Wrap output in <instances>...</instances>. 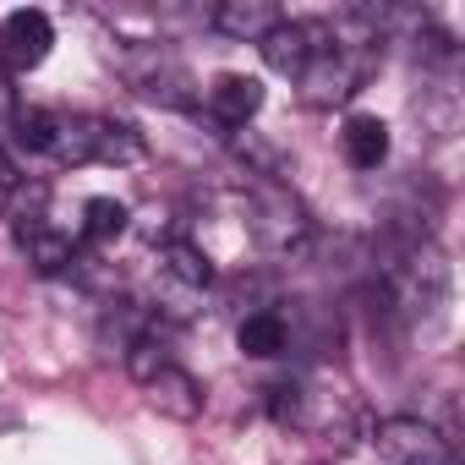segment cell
I'll use <instances>...</instances> for the list:
<instances>
[{
  "mask_svg": "<svg viewBox=\"0 0 465 465\" xmlns=\"http://www.w3.org/2000/svg\"><path fill=\"white\" fill-rule=\"evenodd\" d=\"M383 285H389V296L405 318H438L443 302H449V263H443L438 247H416L405 263H394L383 274Z\"/></svg>",
  "mask_w": 465,
  "mask_h": 465,
  "instance_id": "obj_3",
  "label": "cell"
},
{
  "mask_svg": "<svg viewBox=\"0 0 465 465\" xmlns=\"http://www.w3.org/2000/svg\"><path fill=\"white\" fill-rule=\"evenodd\" d=\"M340 148H345V159L356 170H378L389 159V126L378 115H351L345 132H340Z\"/></svg>",
  "mask_w": 465,
  "mask_h": 465,
  "instance_id": "obj_11",
  "label": "cell"
},
{
  "mask_svg": "<svg viewBox=\"0 0 465 465\" xmlns=\"http://www.w3.org/2000/svg\"><path fill=\"white\" fill-rule=\"evenodd\" d=\"M143 389H148V405H153L159 416H170V421H192V416L203 411V389H197V378L181 372L175 361H170L159 378H148Z\"/></svg>",
  "mask_w": 465,
  "mask_h": 465,
  "instance_id": "obj_9",
  "label": "cell"
},
{
  "mask_svg": "<svg viewBox=\"0 0 465 465\" xmlns=\"http://www.w3.org/2000/svg\"><path fill=\"white\" fill-rule=\"evenodd\" d=\"M23 236V247H28V263L39 269V274H61L66 263H77V252H72V242L61 236V230H50L45 219H34V224H23L17 230Z\"/></svg>",
  "mask_w": 465,
  "mask_h": 465,
  "instance_id": "obj_13",
  "label": "cell"
},
{
  "mask_svg": "<svg viewBox=\"0 0 465 465\" xmlns=\"http://www.w3.org/2000/svg\"><path fill=\"white\" fill-rule=\"evenodd\" d=\"M132 83H137L148 99H164V104H186V99H192V94H186V88H192L186 72H181L175 61H164V55H159L148 72H132Z\"/></svg>",
  "mask_w": 465,
  "mask_h": 465,
  "instance_id": "obj_17",
  "label": "cell"
},
{
  "mask_svg": "<svg viewBox=\"0 0 465 465\" xmlns=\"http://www.w3.org/2000/svg\"><path fill=\"white\" fill-rule=\"evenodd\" d=\"M323 39H329V28H323V23H285V17H280V23L269 28V39H263L258 50H263V61H269L274 72L296 77V72H302V66L312 61V50H318Z\"/></svg>",
  "mask_w": 465,
  "mask_h": 465,
  "instance_id": "obj_7",
  "label": "cell"
},
{
  "mask_svg": "<svg viewBox=\"0 0 465 465\" xmlns=\"http://www.w3.org/2000/svg\"><path fill=\"white\" fill-rule=\"evenodd\" d=\"M208 285H213V263H208L203 247L170 242V247L159 252V307H164L170 318H192Z\"/></svg>",
  "mask_w": 465,
  "mask_h": 465,
  "instance_id": "obj_4",
  "label": "cell"
},
{
  "mask_svg": "<svg viewBox=\"0 0 465 465\" xmlns=\"http://www.w3.org/2000/svg\"><path fill=\"white\" fill-rule=\"evenodd\" d=\"M137 159H143V137L126 121L94 115V164H137Z\"/></svg>",
  "mask_w": 465,
  "mask_h": 465,
  "instance_id": "obj_15",
  "label": "cell"
},
{
  "mask_svg": "<svg viewBox=\"0 0 465 465\" xmlns=\"http://www.w3.org/2000/svg\"><path fill=\"white\" fill-rule=\"evenodd\" d=\"M164 367H170V351H164V340H159V334H137V340H126V372H132L137 383L159 378Z\"/></svg>",
  "mask_w": 465,
  "mask_h": 465,
  "instance_id": "obj_18",
  "label": "cell"
},
{
  "mask_svg": "<svg viewBox=\"0 0 465 465\" xmlns=\"http://www.w3.org/2000/svg\"><path fill=\"white\" fill-rule=\"evenodd\" d=\"M55 164H94V115H55V143H50Z\"/></svg>",
  "mask_w": 465,
  "mask_h": 465,
  "instance_id": "obj_14",
  "label": "cell"
},
{
  "mask_svg": "<svg viewBox=\"0 0 465 465\" xmlns=\"http://www.w3.org/2000/svg\"><path fill=\"white\" fill-rule=\"evenodd\" d=\"M126 219H132L126 203H115V197H88V203H83V236H88V242H115V236H126Z\"/></svg>",
  "mask_w": 465,
  "mask_h": 465,
  "instance_id": "obj_16",
  "label": "cell"
},
{
  "mask_svg": "<svg viewBox=\"0 0 465 465\" xmlns=\"http://www.w3.org/2000/svg\"><path fill=\"white\" fill-rule=\"evenodd\" d=\"M12 192H17V164L6 159V148H0V203H6Z\"/></svg>",
  "mask_w": 465,
  "mask_h": 465,
  "instance_id": "obj_20",
  "label": "cell"
},
{
  "mask_svg": "<svg viewBox=\"0 0 465 465\" xmlns=\"http://www.w3.org/2000/svg\"><path fill=\"white\" fill-rule=\"evenodd\" d=\"M252 236H258V247H269L274 258H291V252L307 247L312 219H307L302 197H296L285 181H258V186H252Z\"/></svg>",
  "mask_w": 465,
  "mask_h": 465,
  "instance_id": "obj_2",
  "label": "cell"
},
{
  "mask_svg": "<svg viewBox=\"0 0 465 465\" xmlns=\"http://www.w3.org/2000/svg\"><path fill=\"white\" fill-rule=\"evenodd\" d=\"M236 345H242L247 356H258V361H274L280 351H291V323H285L280 312H252V318H242Z\"/></svg>",
  "mask_w": 465,
  "mask_h": 465,
  "instance_id": "obj_12",
  "label": "cell"
},
{
  "mask_svg": "<svg viewBox=\"0 0 465 465\" xmlns=\"http://www.w3.org/2000/svg\"><path fill=\"white\" fill-rule=\"evenodd\" d=\"M258 110H263V83H258V77H242V72L213 77V88H208V115H213L219 126H247Z\"/></svg>",
  "mask_w": 465,
  "mask_h": 465,
  "instance_id": "obj_8",
  "label": "cell"
},
{
  "mask_svg": "<svg viewBox=\"0 0 465 465\" xmlns=\"http://www.w3.org/2000/svg\"><path fill=\"white\" fill-rule=\"evenodd\" d=\"M361 77H367V61H361V50L356 45H340L334 34L312 50V61L296 72V94H302V104H312V110H334V104H345L356 88H361Z\"/></svg>",
  "mask_w": 465,
  "mask_h": 465,
  "instance_id": "obj_1",
  "label": "cell"
},
{
  "mask_svg": "<svg viewBox=\"0 0 465 465\" xmlns=\"http://www.w3.org/2000/svg\"><path fill=\"white\" fill-rule=\"evenodd\" d=\"M55 115H61V110H17V143H23L28 153H50V143H55Z\"/></svg>",
  "mask_w": 465,
  "mask_h": 465,
  "instance_id": "obj_19",
  "label": "cell"
},
{
  "mask_svg": "<svg viewBox=\"0 0 465 465\" xmlns=\"http://www.w3.org/2000/svg\"><path fill=\"white\" fill-rule=\"evenodd\" d=\"M372 443H378V454L389 465H454L449 438L432 421H421V416H389V421H378Z\"/></svg>",
  "mask_w": 465,
  "mask_h": 465,
  "instance_id": "obj_5",
  "label": "cell"
},
{
  "mask_svg": "<svg viewBox=\"0 0 465 465\" xmlns=\"http://www.w3.org/2000/svg\"><path fill=\"white\" fill-rule=\"evenodd\" d=\"M50 45H55V28H50V17L34 12V6H28V12H12L6 23H0V61H6L12 72L45 66Z\"/></svg>",
  "mask_w": 465,
  "mask_h": 465,
  "instance_id": "obj_6",
  "label": "cell"
},
{
  "mask_svg": "<svg viewBox=\"0 0 465 465\" xmlns=\"http://www.w3.org/2000/svg\"><path fill=\"white\" fill-rule=\"evenodd\" d=\"M224 39H242V45H263L269 28L280 23V12L269 6V0H224V6H213L208 17Z\"/></svg>",
  "mask_w": 465,
  "mask_h": 465,
  "instance_id": "obj_10",
  "label": "cell"
}]
</instances>
